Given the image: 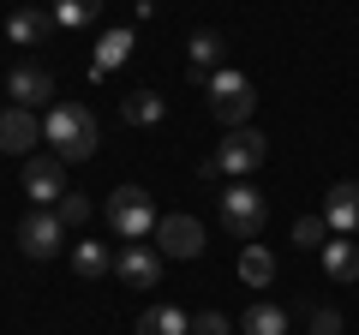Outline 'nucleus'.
Wrapping results in <instances>:
<instances>
[{"label":"nucleus","instance_id":"nucleus-4","mask_svg":"<svg viewBox=\"0 0 359 335\" xmlns=\"http://www.w3.org/2000/svg\"><path fill=\"white\" fill-rule=\"evenodd\" d=\"M264 221H269V204H264V192H257L252 180H233L228 192H222V228H228L233 240L252 245L257 233H264Z\"/></svg>","mask_w":359,"mask_h":335},{"label":"nucleus","instance_id":"nucleus-9","mask_svg":"<svg viewBox=\"0 0 359 335\" xmlns=\"http://www.w3.org/2000/svg\"><path fill=\"white\" fill-rule=\"evenodd\" d=\"M54 72L48 66H36V60H25V66H13V78H6V96H13L18 108H42V102H54Z\"/></svg>","mask_w":359,"mask_h":335},{"label":"nucleus","instance_id":"nucleus-16","mask_svg":"<svg viewBox=\"0 0 359 335\" xmlns=\"http://www.w3.org/2000/svg\"><path fill=\"white\" fill-rule=\"evenodd\" d=\"M108 270H114L108 245H96V240H78L72 245V275H78V282H102Z\"/></svg>","mask_w":359,"mask_h":335},{"label":"nucleus","instance_id":"nucleus-21","mask_svg":"<svg viewBox=\"0 0 359 335\" xmlns=\"http://www.w3.org/2000/svg\"><path fill=\"white\" fill-rule=\"evenodd\" d=\"M132 60V30H108L102 42H96V66L90 72L102 78V72H114V66H126Z\"/></svg>","mask_w":359,"mask_h":335},{"label":"nucleus","instance_id":"nucleus-18","mask_svg":"<svg viewBox=\"0 0 359 335\" xmlns=\"http://www.w3.org/2000/svg\"><path fill=\"white\" fill-rule=\"evenodd\" d=\"M186 54H192V84H210V72H216V60H222V36L216 30H198V36L186 42Z\"/></svg>","mask_w":359,"mask_h":335},{"label":"nucleus","instance_id":"nucleus-24","mask_svg":"<svg viewBox=\"0 0 359 335\" xmlns=\"http://www.w3.org/2000/svg\"><path fill=\"white\" fill-rule=\"evenodd\" d=\"M54 216H60L66 228H84V221L96 216V210H90V198H84V192H66V198H60V210H54Z\"/></svg>","mask_w":359,"mask_h":335},{"label":"nucleus","instance_id":"nucleus-6","mask_svg":"<svg viewBox=\"0 0 359 335\" xmlns=\"http://www.w3.org/2000/svg\"><path fill=\"white\" fill-rule=\"evenodd\" d=\"M156 252L162 258H204V221L198 216H162L156 221Z\"/></svg>","mask_w":359,"mask_h":335},{"label":"nucleus","instance_id":"nucleus-13","mask_svg":"<svg viewBox=\"0 0 359 335\" xmlns=\"http://www.w3.org/2000/svg\"><path fill=\"white\" fill-rule=\"evenodd\" d=\"M323 275H330L335 287H353L359 282V245L347 240V233H335V240L323 245Z\"/></svg>","mask_w":359,"mask_h":335},{"label":"nucleus","instance_id":"nucleus-14","mask_svg":"<svg viewBox=\"0 0 359 335\" xmlns=\"http://www.w3.org/2000/svg\"><path fill=\"white\" fill-rule=\"evenodd\" d=\"M48 30H54V13H42V6H18V13L6 18V42H13V48H36Z\"/></svg>","mask_w":359,"mask_h":335},{"label":"nucleus","instance_id":"nucleus-10","mask_svg":"<svg viewBox=\"0 0 359 335\" xmlns=\"http://www.w3.org/2000/svg\"><path fill=\"white\" fill-rule=\"evenodd\" d=\"M25 192L36 204H60L66 198V162L60 156H30L25 162Z\"/></svg>","mask_w":359,"mask_h":335},{"label":"nucleus","instance_id":"nucleus-20","mask_svg":"<svg viewBox=\"0 0 359 335\" xmlns=\"http://www.w3.org/2000/svg\"><path fill=\"white\" fill-rule=\"evenodd\" d=\"M102 6H108V0H54L48 13H54V25H60V30H84V25L102 18Z\"/></svg>","mask_w":359,"mask_h":335},{"label":"nucleus","instance_id":"nucleus-19","mask_svg":"<svg viewBox=\"0 0 359 335\" xmlns=\"http://www.w3.org/2000/svg\"><path fill=\"white\" fill-rule=\"evenodd\" d=\"M138 335H192V317L180 306H150L138 317Z\"/></svg>","mask_w":359,"mask_h":335},{"label":"nucleus","instance_id":"nucleus-5","mask_svg":"<svg viewBox=\"0 0 359 335\" xmlns=\"http://www.w3.org/2000/svg\"><path fill=\"white\" fill-rule=\"evenodd\" d=\"M269 156V138L257 126H233L228 138L216 144V162H222V174H233V180H245V174H252L257 162H264Z\"/></svg>","mask_w":359,"mask_h":335},{"label":"nucleus","instance_id":"nucleus-8","mask_svg":"<svg viewBox=\"0 0 359 335\" xmlns=\"http://www.w3.org/2000/svg\"><path fill=\"white\" fill-rule=\"evenodd\" d=\"M36 138H42V120H36V108H0V156H30L36 150Z\"/></svg>","mask_w":359,"mask_h":335},{"label":"nucleus","instance_id":"nucleus-15","mask_svg":"<svg viewBox=\"0 0 359 335\" xmlns=\"http://www.w3.org/2000/svg\"><path fill=\"white\" fill-rule=\"evenodd\" d=\"M240 335H287V311L276 306V299H257V306H245Z\"/></svg>","mask_w":359,"mask_h":335},{"label":"nucleus","instance_id":"nucleus-25","mask_svg":"<svg viewBox=\"0 0 359 335\" xmlns=\"http://www.w3.org/2000/svg\"><path fill=\"white\" fill-rule=\"evenodd\" d=\"M341 329H347V323H341V311H335V306L311 311V335H341Z\"/></svg>","mask_w":359,"mask_h":335},{"label":"nucleus","instance_id":"nucleus-17","mask_svg":"<svg viewBox=\"0 0 359 335\" xmlns=\"http://www.w3.org/2000/svg\"><path fill=\"white\" fill-rule=\"evenodd\" d=\"M240 282L245 287H269V282H276V252H269V245H245V252H240Z\"/></svg>","mask_w":359,"mask_h":335},{"label":"nucleus","instance_id":"nucleus-22","mask_svg":"<svg viewBox=\"0 0 359 335\" xmlns=\"http://www.w3.org/2000/svg\"><path fill=\"white\" fill-rule=\"evenodd\" d=\"M120 114H126V126H156V120L168 114V102L156 90H132L126 102H120Z\"/></svg>","mask_w":359,"mask_h":335},{"label":"nucleus","instance_id":"nucleus-26","mask_svg":"<svg viewBox=\"0 0 359 335\" xmlns=\"http://www.w3.org/2000/svg\"><path fill=\"white\" fill-rule=\"evenodd\" d=\"M228 329H233V323L222 317V311H198V317H192V335H228Z\"/></svg>","mask_w":359,"mask_h":335},{"label":"nucleus","instance_id":"nucleus-11","mask_svg":"<svg viewBox=\"0 0 359 335\" xmlns=\"http://www.w3.org/2000/svg\"><path fill=\"white\" fill-rule=\"evenodd\" d=\"M114 275H120L126 287H156V282H162V252H150L144 240L126 245V252L114 258Z\"/></svg>","mask_w":359,"mask_h":335},{"label":"nucleus","instance_id":"nucleus-12","mask_svg":"<svg viewBox=\"0 0 359 335\" xmlns=\"http://www.w3.org/2000/svg\"><path fill=\"white\" fill-rule=\"evenodd\" d=\"M323 221H330V233H359V180H341L323 192Z\"/></svg>","mask_w":359,"mask_h":335},{"label":"nucleus","instance_id":"nucleus-7","mask_svg":"<svg viewBox=\"0 0 359 335\" xmlns=\"http://www.w3.org/2000/svg\"><path fill=\"white\" fill-rule=\"evenodd\" d=\"M60 233H66V221L54 216V210H30V216L18 221V252H25V258H54V252H60Z\"/></svg>","mask_w":359,"mask_h":335},{"label":"nucleus","instance_id":"nucleus-1","mask_svg":"<svg viewBox=\"0 0 359 335\" xmlns=\"http://www.w3.org/2000/svg\"><path fill=\"white\" fill-rule=\"evenodd\" d=\"M42 138L54 144L60 162H90L96 144H102V126H96V114H90L84 102H54L48 120H42Z\"/></svg>","mask_w":359,"mask_h":335},{"label":"nucleus","instance_id":"nucleus-2","mask_svg":"<svg viewBox=\"0 0 359 335\" xmlns=\"http://www.w3.org/2000/svg\"><path fill=\"white\" fill-rule=\"evenodd\" d=\"M204 96H210V114H216L228 132H233V126H245V120H252V108H257V90H252V78H245V72H233V66L210 72Z\"/></svg>","mask_w":359,"mask_h":335},{"label":"nucleus","instance_id":"nucleus-3","mask_svg":"<svg viewBox=\"0 0 359 335\" xmlns=\"http://www.w3.org/2000/svg\"><path fill=\"white\" fill-rule=\"evenodd\" d=\"M156 221H162V216H156V204H150V192H144V186H120V192H108V228H114L126 245L150 240Z\"/></svg>","mask_w":359,"mask_h":335},{"label":"nucleus","instance_id":"nucleus-23","mask_svg":"<svg viewBox=\"0 0 359 335\" xmlns=\"http://www.w3.org/2000/svg\"><path fill=\"white\" fill-rule=\"evenodd\" d=\"M294 245L299 252H323V245H330V221L323 216H299L294 221Z\"/></svg>","mask_w":359,"mask_h":335}]
</instances>
